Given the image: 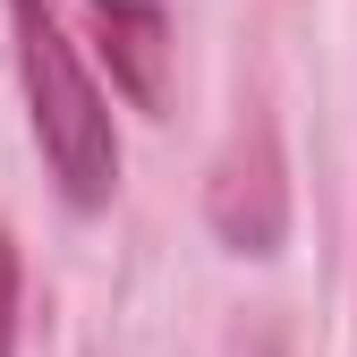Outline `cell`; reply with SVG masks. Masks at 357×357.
Here are the masks:
<instances>
[{"instance_id":"cell-2","label":"cell","mask_w":357,"mask_h":357,"mask_svg":"<svg viewBox=\"0 0 357 357\" xmlns=\"http://www.w3.org/2000/svg\"><path fill=\"white\" fill-rule=\"evenodd\" d=\"M94 26L111 34L102 52L128 68L137 102H153V94H162V17H153V9H137V0H94Z\"/></svg>"},{"instance_id":"cell-3","label":"cell","mask_w":357,"mask_h":357,"mask_svg":"<svg viewBox=\"0 0 357 357\" xmlns=\"http://www.w3.org/2000/svg\"><path fill=\"white\" fill-rule=\"evenodd\" d=\"M17 349V255H9V238H0V357Z\"/></svg>"},{"instance_id":"cell-1","label":"cell","mask_w":357,"mask_h":357,"mask_svg":"<svg viewBox=\"0 0 357 357\" xmlns=\"http://www.w3.org/2000/svg\"><path fill=\"white\" fill-rule=\"evenodd\" d=\"M9 26H17V68H26V102H34V145L52 162L60 196L102 204L111 178H119V137H111L94 77L77 68V43L60 34L52 0H9Z\"/></svg>"}]
</instances>
